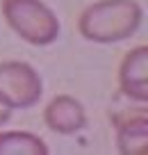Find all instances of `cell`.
I'll use <instances>...</instances> for the list:
<instances>
[{
	"instance_id": "6da1fadb",
	"label": "cell",
	"mask_w": 148,
	"mask_h": 155,
	"mask_svg": "<svg viewBox=\"0 0 148 155\" xmlns=\"http://www.w3.org/2000/svg\"><path fill=\"white\" fill-rule=\"evenodd\" d=\"M143 9L137 0H98L80 14L77 30L94 44H119L141 28Z\"/></svg>"
},
{
	"instance_id": "7a4b0ae2",
	"label": "cell",
	"mask_w": 148,
	"mask_h": 155,
	"mask_svg": "<svg viewBox=\"0 0 148 155\" xmlns=\"http://www.w3.org/2000/svg\"><path fill=\"white\" fill-rule=\"evenodd\" d=\"M7 25L32 46H50L59 37V18L41 0H2Z\"/></svg>"
},
{
	"instance_id": "3957f363",
	"label": "cell",
	"mask_w": 148,
	"mask_h": 155,
	"mask_svg": "<svg viewBox=\"0 0 148 155\" xmlns=\"http://www.w3.org/2000/svg\"><path fill=\"white\" fill-rule=\"evenodd\" d=\"M43 96L37 68L21 59L0 62V103L9 110H30Z\"/></svg>"
},
{
	"instance_id": "277c9868",
	"label": "cell",
	"mask_w": 148,
	"mask_h": 155,
	"mask_svg": "<svg viewBox=\"0 0 148 155\" xmlns=\"http://www.w3.org/2000/svg\"><path fill=\"white\" fill-rule=\"evenodd\" d=\"M121 94L132 103H148V46H137L123 57L119 68Z\"/></svg>"
},
{
	"instance_id": "5b68a950",
	"label": "cell",
	"mask_w": 148,
	"mask_h": 155,
	"mask_svg": "<svg viewBox=\"0 0 148 155\" xmlns=\"http://www.w3.org/2000/svg\"><path fill=\"white\" fill-rule=\"evenodd\" d=\"M43 123L57 135H75L87 126L84 107L73 96H55L43 110Z\"/></svg>"
},
{
	"instance_id": "8992f818",
	"label": "cell",
	"mask_w": 148,
	"mask_h": 155,
	"mask_svg": "<svg viewBox=\"0 0 148 155\" xmlns=\"http://www.w3.org/2000/svg\"><path fill=\"white\" fill-rule=\"evenodd\" d=\"M116 146L123 155L148 153V116L146 112L130 114L123 121H116Z\"/></svg>"
},
{
	"instance_id": "52a82bcc",
	"label": "cell",
	"mask_w": 148,
	"mask_h": 155,
	"mask_svg": "<svg viewBox=\"0 0 148 155\" xmlns=\"http://www.w3.org/2000/svg\"><path fill=\"white\" fill-rule=\"evenodd\" d=\"M46 141L34 132L5 130L0 132V155H48Z\"/></svg>"
},
{
	"instance_id": "ba28073f",
	"label": "cell",
	"mask_w": 148,
	"mask_h": 155,
	"mask_svg": "<svg viewBox=\"0 0 148 155\" xmlns=\"http://www.w3.org/2000/svg\"><path fill=\"white\" fill-rule=\"evenodd\" d=\"M9 119H12V110H9V107H5L2 103H0V126H2V123H7Z\"/></svg>"
}]
</instances>
